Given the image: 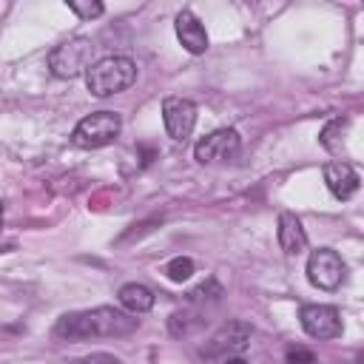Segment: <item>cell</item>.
<instances>
[{
	"label": "cell",
	"instance_id": "cell-3",
	"mask_svg": "<svg viewBox=\"0 0 364 364\" xmlns=\"http://www.w3.org/2000/svg\"><path fill=\"white\" fill-rule=\"evenodd\" d=\"M91 54H94V43L88 37H71L51 48L48 68L60 80H74L77 74L91 68Z\"/></svg>",
	"mask_w": 364,
	"mask_h": 364
},
{
	"label": "cell",
	"instance_id": "cell-14",
	"mask_svg": "<svg viewBox=\"0 0 364 364\" xmlns=\"http://www.w3.org/2000/svg\"><path fill=\"white\" fill-rule=\"evenodd\" d=\"M350 119L347 117H333L324 128H321V145L330 151V154H341V139H344V131H347Z\"/></svg>",
	"mask_w": 364,
	"mask_h": 364
},
{
	"label": "cell",
	"instance_id": "cell-7",
	"mask_svg": "<svg viewBox=\"0 0 364 364\" xmlns=\"http://www.w3.org/2000/svg\"><path fill=\"white\" fill-rule=\"evenodd\" d=\"M242 139L233 128H216L210 131L208 136H202L193 148V159L202 162V165H210V162H225V159H233L236 151H239Z\"/></svg>",
	"mask_w": 364,
	"mask_h": 364
},
{
	"label": "cell",
	"instance_id": "cell-8",
	"mask_svg": "<svg viewBox=\"0 0 364 364\" xmlns=\"http://www.w3.org/2000/svg\"><path fill=\"white\" fill-rule=\"evenodd\" d=\"M301 330L313 338H336L341 336V313L333 304H304L299 310Z\"/></svg>",
	"mask_w": 364,
	"mask_h": 364
},
{
	"label": "cell",
	"instance_id": "cell-15",
	"mask_svg": "<svg viewBox=\"0 0 364 364\" xmlns=\"http://www.w3.org/2000/svg\"><path fill=\"white\" fill-rule=\"evenodd\" d=\"M165 276L171 279V282H188L191 276H193V259H188V256H173L168 264H165Z\"/></svg>",
	"mask_w": 364,
	"mask_h": 364
},
{
	"label": "cell",
	"instance_id": "cell-2",
	"mask_svg": "<svg viewBox=\"0 0 364 364\" xmlns=\"http://www.w3.org/2000/svg\"><path fill=\"white\" fill-rule=\"evenodd\" d=\"M136 82V63L131 57H102L85 71V85L94 97H111Z\"/></svg>",
	"mask_w": 364,
	"mask_h": 364
},
{
	"label": "cell",
	"instance_id": "cell-5",
	"mask_svg": "<svg viewBox=\"0 0 364 364\" xmlns=\"http://www.w3.org/2000/svg\"><path fill=\"white\" fill-rule=\"evenodd\" d=\"M250 336H253V327L247 321H228L222 324L202 347V358H230L236 353H242L247 344H250Z\"/></svg>",
	"mask_w": 364,
	"mask_h": 364
},
{
	"label": "cell",
	"instance_id": "cell-12",
	"mask_svg": "<svg viewBox=\"0 0 364 364\" xmlns=\"http://www.w3.org/2000/svg\"><path fill=\"white\" fill-rule=\"evenodd\" d=\"M276 236H279V245H282V250L287 256H296V253H301L307 247V233L301 228V219L296 213H290V210L279 213V230H276Z\"/></svg>",
	"mask_w": 364,
	"mask_h": 364
},
{
	"label": "cell",
	"instance_id": "cell-9",
	"mask_svg": "<svg viewBox=\"0 0 364 364\" xmlns=\"http://www.w3.org/2000/svg\"><path fill=\"white\" fill-rule=\"evenodd\" d=\"M162 122H165V131L171 139H188L196 125V105L185 97H165Z\"/></svg>",
	"mask_w": 364,
	"mask_h": 364
},
{
	"label": "cell",
	"instance_id": "cell-6",
	"mask_svg": "<svg viewBox=\"0 0 364 364\" xmlns=\"http://www.w3.org/2000/svg\"><path fill=\"white\" fill-rule=\"evenodd\" d=\"M347 276L344 259L333 247H318L307 259V279L318 290H336Z\"/></svg>",
	"mask_w": 364,
	"mask_h": 364
},
{
	"label": "cell",
	"instance_id": "cell-13",
	"mask_svg": "<svg viewBox=\"0 0 364 364\" xmlns=\"http://www.w3.org/2000/svg\"><path fill=\"white\" fill-rule=\"evenodd\" d=\"M117 296H119L122 310H125V313H131V316H142V313H148V310L154 307V301H156L154 290H151V287H145V284H136V282L122 284Z\"/></svg>",
	"mask_w": 364,
	"mask_h": 364
},
{
	"label": "cell",
	"instance_id": "cell-19",
	"mask_svg": "<svg viewBox=\"0 0 364 364\" xmlns=\"http://www.w3.org/2000/svg\"><path fill=\"white\" fill-rule=\"evenodd\" d=\"M225 364H247V361L239 358V355H230V358H225Z\"/></svg>",
	"mask_w": 364,
	"mask_h": 364
},
{
	"label": "cell",
	"instance_id": "cell-18",
	"mask_svg": "<svg viewBox=\"0 0 364 364\" xmlns=\"http://www.w3.org/2000/svg\"><path fill=\"white\" fill-rule=\"evenodd\" d=\"M74 364H122V361L117 355H111V353H91V355L77 358Z\"/></svg>",
	"mask_w": 364,
	"mask_h": 364
},
{
	"label": "cell",
	"instance_id": "cell-4",
	"mask_svg": "<svg viewBox=\"0 0 364 364\" xmlns=\"http://www.w3.org/2000/svg\"><path fill=\"white\" fill-rule=\"evenodd\" d=\"M119 128H122V119L117 111H94L77 122L71 142L77 148H102L119 136Z\"/></svg>",
	"mask_w": 364,
	"mask_h": 364
},
{
	"label": "cell",
	"instance_id": "cell-20",
	"mask_svg": "<svg viewBox=\"0 0 364 364\" xmlns=\"http://www.w3.org/2000/svg\"><path fill=\"white\" fill-rule=\"evenodd\" d=\"M0 233H3V202H0Z\"/></svg>",
	"mask_w": 364,
	"mask_h": 364
},
{
	"label": "cell",
	"instance_id": "cell-1",
	"mask_svg": "<svg viewBox=\"0 0 364 364\" xmlns=\"http://www.w3.org/2000/svg\"><path fill=\"white\" fill-rule=\"evenodd\" d=\"M139 327V318L117 310V307H94V310H77L65 313L54 324V336L63 341H82V338H114L128 336Z\"/></svg>",
	"mask_w": 364,
	"mask_h": 364
},
{
	"label": "cell",
	"instance_id": "cell-10",
	"mask_svg": "<svg viewBox=\"0 0 364 364\" xmlns=\"http://www.w3.org/2000/svg\"><path fill=\"white\" fill-rule=\"evenodd\" d=\"M324 185L336 199H350L358 191V173L350 162H327L324 165Z\"/></svg>",
	"mask_w": 364,
	"mask_h": 364
},
{
	"label": "cell",
	"instance_id": "cell-11",
	"mask_svg": "<svg viewBox=\"0 0 364 364\" xmlns=\"http://www.w3.org/2000/svg\"><path fill=\"white\" fill-rule=\"evenodd\" d=\"M176 37H179V43H182V48L185 51H191V54H205L208 51V34H205V26L185 9V11H179L176 14Z\"/></svg>",
	"mask_w": 364,
	"mask_h": 364
},
{
	"label": "cell",
	"instance_id": "cell-16",
	"mask_svg": "<svg viewBox=\"0 0 364 364\" xmlns=\"http://www.w3.org/2000/svg\"><path fill=\"white\" fill-rule=\"evenodd\" d=\"M68 9L82 20H94V17H100L105 11V6L97 3V0H68Z\"/></svg>",
	"mask_w": 364,
	"mask_h": 364
},
{
	"label": "cell",
	"instance_id": "cell-17",
	"mask_svg": "<svg viewBox=\"0 0 364 364\" xmlns=\"http://www.w3.org/2000/svg\"><path fill=\"white\" fill-rule=\"evenodd\" d=\"M287 364H316V355L307 347H287Z\"/></svg>",
	"mask_w": 364,
	"mask_h": 364
}]
</instances>
